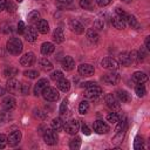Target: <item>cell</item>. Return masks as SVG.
<instances>
[{
    "label": "cell",
    "mask_w": 150,
    "mask_h": 150,
    "mask_svg": "<svg viewBox=\"0 0 150 150\" xmlns=\"http://www.w3.org/2000/svg\"><path fill=\"white\" fill-rule=\"evenodd\" d=\"M6 47H7V50L12 55H19L22 52L23 45H22V41L19 38H9L7 40Z\"/></svg>",
    "instance_id": "6da1fadb"
},
{
    "label": "cell",
    "mask_w": 150,
    "mask_h": 150,
    "mask_svg": "<svg viewBox=\"0 0 150 150\" xmlns=\"http://www.w3.org/2000/svg\"><path fill=\"white\" fill-rule=\"evenodd\" d=\"M137 59V52H135V50H132L131 53H129V52H123V53H121L120 55H118V63L120 64H122V66H125V67H128V66H130L135 60Z\"/></svg>",
    "instance_id": "7a4b0ae2"
},
{
    "label": "cell",
    "mask_w": 150,
    "mask_h": 150,
    "mask_svg": "<svg viewBox=\"0 0 150 150\" xmlns=\"http://www.w3.org/2000/svg\"><path fill=\"white\" fill-rule=\"evenodd\" d=\"M41 94H42L43 98H45L46 101H48V102H55V101H57L59 97H60L59 91L56 90V88H53V87H49V86H47V87L42 90Z\"/></svg>",
    "instance_id": "3957f363"
},
{
    "label": "cell",
    "mask_w": 150,
    "mask_h": 150,
    "mask_svg": "<svg viewBox=\"0 0 150 150\" xmlns=\"http://www.w3.org/2000/svg\"><path fill=\"white\" fill-rule=\"evenodd\" d=\"M102 95V88L98 87V86H91L89 88H86V91H84V96L88 100H91V101H96L98 97H101Z\"/></svg>",
    "instance_id": "277c9868"
},
{
    "label": "cell",
    "mask_w": 150,
    "mask_h": 150,
    "mask_svg": "<svg viewBox=\"0 0 150 150\" xmlns=\"http://www.w3.org/2000/svg\"><path fill=\"white\" fill-rule=\"evenodd\" d=\"M101 80H102L103 83H105V84H108V86H114V84H117V83L120 82V75H118V73L111 70L110 73L104 74V75L101 77Z\"/></svg>",
    "instance_id": "5b68a950"
},
{
    "label": "cell",
    "mask_w": 150,
    "mask_h": 150,
    "mask_svg": "<svg viewBox=\"0 0 150 150\" xmlns=\"http://www.w3.org/2000/svg\"><path fill=\"white\" fill-rule=\"evenodd\" d=\"M43 141L48 145L56 144L57 143V134H56V130H54L53 128L52 129H46L45 132H43Z\"/></svg>",
    "instance_id": "8992f818"
},
{
    "label": "cell",
    "mask_w": 150,
    "mask_h": 150,
    "mask_svg": "<svg viewBox=\"0 0 150 150\" xmlns=\"http://www.w3.org/2000/svg\"><path fill=\"white\" fill-rule=\"evenodd\" d=\"M64 131L69 135H76V132L79 131L80 129V122L77 120H70L68 121L67 123H64V127H63Z\"/></svg>",
    "instance_id": "52a82bcc"
},
{
    "label": "cell",
    "mask_w": 150,
    "mask_h": 150,
    "mask_svg": "<svg viewBox=\"0 0 150 150\" xmlns=\"http://www.w3.org/2000/svg\"><path fill=\"white\" fill-rule=\"evenodd\" d=\"M35 61H36V57H35V54L33 52H27L20 57V64L25 66V67L33 66L35 63Z\"/></svg>",
    "instance_id": "ba28073f"
},
{
    "label": "cell",
    "mask_w": 150,
    "mask_h": 150,
    "mask_svg": "<svg viewBox=\"0 0 150 150\" xmlns=\"http://www.w3.org/2000/svg\"><path fill=\"white\" fill-rule=\"evenodd\" d=\"M104 101H105L108 108H110L111 110H117L121 107V103H120L118 98L114 94H107L105 97H104Z\"/></svg>",
    "instance_id": "9c48e42d"
},
{
    "label": "cell",
    "mask_w": 150,
    "mask_h": 150,
    "mask_svg": "<svg viewBox=\"0 0 150 150\" xmlns=\"http://www.w3.org/2000/svg\"><path fill=\"white\" fill-rule=\"evenodd\" d=\"M101 66L102 68L108 70H116L118 68V62L112 57H104L101 61Z\"/></svg>",
    "instance_id": "30bf717a"
},
{
    "label": "cell",
    "mask_w": 150,
    "mask_h": 150,
    "mask_svg": "<svg viewBox=\"0 0 150 150\" xmlns=\"http://www.w3.org/2000/svg\"><path fill=\"white\" fill-rule=\"evenodd\" d=\"M93 129H94L95 132L102 135V134H107L109 131V125L105 122H103L101 120H97L93 123Z\"/></svg>",
    "instance_id": "8fae6325"
},
{
    "label": "cell",
    "mask_w": 150,
    "mask_h": 150,
    "mask_svg": "<svg viewBox=\"0 0 150 150\" xmlns=\"http://www.w3.org/2000/svg\"><path fill=\"white\" fill-rule=\"evenodd\" d=\"M68 26H69L70 30H71L73 33H75V34H82V33L84 32L83 25H82L77 19H70Z\"/></svg>",
    "instance_id": "7c38bea8"
},
{
    "label": "cell",
    "mask_w": 150,
    "mask_h": 150,
    "mask_svg": "<svg viewBox=\"0 0 150 150\" xmlns=\"http://www.w3.org/2000/svg\"><path fill=\"white\" fill-rule=\"evenodd\" d=\"M21 141V131L19 130H14L9 134V136L7 137V144H9V146H15L20 143Z\"/></svg>",
    "instance_id": "4fadbf2b"
},
{
    "label": "cell",
    "mask_w": 150,
    "mask_h": 150,
    "mask_svg": "<svg viewBox=\"0 0 150 150\" xmlns=\"http://www.w3.org/2000/svg\"><path fill=\"white\" fill-rule=\"evenodd\" d=\"M77 70L83 76H91L94 74V71H95V68H94V66H91L89 63H82V64L79 66Z\"/></svg>",
    "instance_id": "5bb4252c"
},
{
    "label": "cell",
    "mask_w": 150,
    "mask_h": 150,
    "mask_svg": "<svg viewBox=\"0 0 150 150\" xmlns=\"http://www.w3.org/2000/svg\"><path fill=\"white\" fill-rule=\"evenodd\" d=\"M25 38L28 42H34L38 38V30L36 28H34L33 26H29V27H26L25 29Z\"/></svg>",
    "instance_id": "9a60e30c"
},
{
    "label": "cell",
    "mask_w": 150,
    "mask_h": 150,
    "mask_svg": "<svg viewBox=\"0 0 150 150\" xmlns=\"http://www.w3.org/2000/svg\"><path fill=\"white\" fill-rule=\"evenodd\" d=\"M1 105H2L4 110H6V111H11V110H13V109L15 108V105H16V101H15L14 97H12V96H7V97H5V98L2 100Z\"/></svg>",
    "instance_id": "2e32d148"
},
{
    "label": "cell",
    "mask_w": 150,
    "mask_h": 150,
    "mask_svg": "<svg viewBox=\"0 0 150 150\" xmlns=\"http://www.w3.org/2000/svg\"><path fill=\"white\" fill-rule=\"evenodd\" d=\"M61 66L66 71H70L75 67V61H74V59L71 56H64L62 59V61H61Z\"/></svg>",
    "instance_id": "e0dca14e"
},
{
    "label": "cell",
    "mask_w": 150,
    "mask_h": 150,
    "mask_svg": "<svg viewBox=\"0 0 150 150\" xmlns=\"http://www.w3.org/2000/svg\"><path fill=\"white\" fill-rule=\"evenodd\" d=\"M131 79H132V81H134L135 83H137V84H143L144 82L148 81V75H146L145 73H143V71H135V73L132 74V76H131Z\"/></svg>",
    "instance_id": "ac0fdd59"
},
{
    "label": "cell",
    "mask_w": 150,
    "mask_h": 150,
    "mask_svg": "<svg viewBox=\"0 0 150 150\" xmlns=\"http://www.w3.org/2000/svg\"><path fill=\"white\" fill-rule=\"evenodd\" d=\"M48 84H49V82H48L47 79H40V80L38 81V83L35 84V87H34V95L39 96V95L42 93V90H43Z\"/></svg>",
    "instance_id": "d6986e66"
},
{
    "label": "cell",
    "mask_w": 150,
    "mask_h": 150,
    "mask_svg": "<svg viewBox=\"0 0 150 150\" xmlns=\"http://www.w3.org/2000/svg\"><path fill=\"white\" fill-rule=\"evenodd\" d=\"M111 23H112V26L115 27V28H117V29H124L125 28V21L121 18V16H118L117 14H115V15H112L111 16Z\"/></svg>",
    "instance_id": "ffe728a7"
},
{
    "label": "cell",
    "mask_w": 150,
    "mask_h": 150,
    "mask_svg": "<svg viewBox=\"0 0 150 150\" xmlns=\"http://www.w3.org/2000/svg\"><path fill=\"white\" fill-rule=\"evenodd\" d=\"M36 30L41 34H47L49 32V25L47 22V20H43V19H40L36 23Z\"/></svg>",
    "instance_id": "44dd1931"
},
{
    "label": "cell",
    "mask_w": 150,
    "mask_h": 150,
    "mask_svg": "<svg viewBox=\"0 0 150 150\" xmlns=\"http://www.w3.org/2000/svg\"><path fill=\"white\" fill-rule=\"evenodd\" d=\"M19 89H20V83L18 82V80H15L14 77L8 79V81H7V90L9 93H16V91H19Z\"/></svg>",
    "instance_id": "7402d4cb"
},
{
    "label": "cell",
    "mask_w": 150,
    "mask_h": 150,
    "mask_svg": "<svg viewBox=\"0 0 150 150\" xmlns=\"http://www.w3.org/2000/svg\"><path fill=\"white\" fill-rule=\"evenodd\" d=\"M116 97L118 98L120 102H123V103H129L131 101V96L128 91L123 90V89H120L116 91Z\"/></svg>",
    "instance_id": "603a6c76"
},
{
    "label": "cell",
    "mask_w": 150,
    "mask_h": 150,
    "mask_svg": "<svg viewBox=\"0 0 150 150\" xmlns=\"http://www.w3.org/2000/svg\"><path fill=\"white\" fill-rule=\"evenodd\" d=\"M53 40L56 43H62L64 41V34H63V29L62 27H57L55 28L54 33H53Z\"/></svg>",
    "instance_id": "cb8c5ba5"
},
{
    "label": "cell",
    "mask_w": 150,
    "mask_h": 150,
    "mask_svg": "<svg viewBox=\"0 0 150 150\" xmlns=\"http://www.w3.org/2000/svg\"><path fill=\"white\" fill-rule=\"evenodd\" d=\"M56 87H57V88H59L61 91L66 93V91H68V90L70 89V82H69L67 79L62 77L61 80L56 81Z\"/></svg>",
    "instance_id": "d4e9b609"
},
{
    "label": "cell",
    "mask_w": 150,
    "mask_h": 150,
    "mask_svg": "<svg viewBox=\"0 0 150 150\" xmlns=\"http://www.w3.org/2000/svg\"><path fill=\"white\" fill-rule=\"evenodd\" d=\"M55 50V47L52 42H43L41 45V53L43 55H50Z\"/></svg>",
    "instance_id": "484cf974"
},
{
    "label": "cell",
    "mask_w": 150,
    "mask_h": 150,
    "mask_svg": "<svg viewBox=\"0 0 150 150\" xmlns=\"http://www.w3.org/2000/svg\"><path fill=\"white\" fill-rule=\"evenodd\" d=\"M39 66L43 71H49V70L53 69V63L46 57H42V59L39 60Z\"/></svg>",
    "instance_id": "4316f807"
},
{
    "label": "cell",
    "mask_w": 150,
    "mask_h": 150,
    "mask_svg": "<svg viewBox=\"0 0 150 150\" xmlns=\"http://www.w3.org/2000/svg\"><path fill=\"white\" fill-rule=\"evenodd\" d=\"M87 38H88V40L91 42V43H97L98 42V39H100V35H98V33L95 30V29H88L87 30Z\"/></svg>",
    "instance_id": "83f0119b"
},
{
    "label": "cell",
    "mask_w": 150,
    "mask_h": 150,
    "mask_svg": "<svg viewBox=\"0 0 150 150\" xmlns=\"http://www.w3.org/2000/svg\"><path fill=\"white\" fill-rule=\"evenodd\" d=\"M18 73H19V70H18L15 67H12V66H7V67L4 69V76H5V77H8V79L14 77Z\"/></svg>",
    "instance_id": "f1b7e54d"
},
{
    "label": "cell",
    "mask_w": 150,
    "mask_h": 150,
    "mask_svg": "<svg viewBox=\"0 0 150 150\" xmlns=\"http://www.w3.org/2000/svg\"><path fill=\"white\" fill-rule=\"evenodd\" d=\"M63 127H64V122L60 118V117H56L52 121V128L56 131H61L63 130Z\"/></svg>",
    "instance_id": "f546056e"
},
{
    "label": "cell",
    "mask_w": 150,
    "mask_h": 150,
    "mask_svg": "<svg viewBox=\"0 0 150 150\" xmlns=\"http://www.w3.org/2000/svg\"><path fill=\"white\" fill-rule=\"evenodd\" d=\"M125 23H128L131 28H135V29H138V28H139V23H138L137 19H136L134 15L128 14V18H127V20H125Z\"/></svg>",
    "instance_id": "4dcf8cb0"
},
{
    "label": "cell",
    "mask_w": 150,
    "mask_h": 150,
    "mask_svg": "<svg viewBox=\"0 0 150 150\" xmlns=\"http://www.w3.org/2000/svg\"><path fill=\"white\" fill-rule=\"evenodd\" d=\"M40 13L38 11H32L29 14H28V21L30 23H36L39 20H40Z\"/></svg>",
    "instance_id": "1f68e13d"
},
{
    "label": "cell",
    "mask_w": 150,
    "mask_h": 150,
    "mask_svg": "<svg viewBox=\"0 0 150 150\" xmlns=\"http://www.w3.org/2000/svg\"><path fill=\"white\" fill-rule=\"evenodd\" d=\"M80 146H81V138L80 137H74L73 139H70L69 148L71 150H77V149H80Z\"/></svg>",
    "instance_id": "d6a6232c"
},
{
    "label": "cell",
    "mask_w": 150,
    "mask_h": 150,
    "mask_svg": "<svg viewBox=\"0 0 150 150\" xmlns=\"http://www.w3.org/2000/svg\"><path fill=\"white\" fill-rule=\"evenodd\" d=\"M143 145H144V141L141 136H136L135 137V141H134V149L135 150H142L143 149Z\"/></svg>",
    "instance_id": "836d02e7"
},
{
    "label": "cell",
    "mask_w": 150,
    "mask_h": 150,
    "mask_svg": "<svg viewBox=\"0 0 150 150\" xmlns=\"http://www.w3.org/2000/svg\"><path fill=\"white\" fill-rule=\"evenodd\" d=\"M88 110H89V103H88V101H82L79 104V112L81 115H83V114H87Z\"/></svg>",
    "instance_id": "e575fe53"
},
{
    "label": "cell",
    "mask_w": 150,
    "mask_h": 150,
    "mask_svg": "<svg viewBox=\"0 0 150 150\" xmlns=\"http://www.w3.org/2000/svg\"><path fill=\"white\" fill-rule=\"evenodd\" d=\"M124 134H125V131H118V132H116V136L112 138V143L115 145H118L120 143H122V139L124 137Z\"/></svg>",
    "instance_id": "d590c367"
},
{
    "label": "cell",
    "mask_w": 150,
    "mask_h": 150,
    "mask_svg": "<svg viewBox=\"0 0 150 150\" xmlns=\"http://www.w3.org/2000/svg\"><path fill=\"white\" fill-rule=\"evenodd\" d=\"M80 6L83 9L90 11L93 9V0H80Z\"/></svg>",
    "instance_id": "8d00e7d4"
},
{
    "label": "cell",
    "mask_w": 150,
    "mask_h": 150,
    "mask_svg": "<svg viewBox=\"0 0 150 150\" xmlns=\"http://www.w3.org/2000/svg\"><path fill=\"white\" fill-rule=\"evenodd\" d=\"M135 91H136L138 97H143L146 94V89H145V87L143 84H137L136 88H135Z\"/></svg>",
    "instance_id": "74e56055"
},
{
    "label": "cell",
    "mask_w": 150,
    "mask_h": 150,
    "mask_svg": "<svg viewBox=\"0 0 150 150\" xmlns=\"http://www.w3.org/2000/svg\"><path fill=\"white\" fill-rule=\"evenodd\" d=\"M125 129H127V118L123 117V118H121V121L118 120V125L116 128V132H118V131H125Z\"/></svg>",
    "instance_id": "f35d334b"
},
{
    "label": "cell",
    "mask_w": 150,
    "mask_h": 150,
    "mask_svg": "<svg viewBox=\"0 0 150 150\" xmlns=\"http://www.w3.org/2000/svg\"><path fill=\"white\" fill-rule=\"evenodd\" d=\"M23 75L27 76L28 79H36L39 76V71L38 70H34V69H28V70H25L23 71Z\"/></svg>",
    "instance_id": "ab89813d"
},
{
    "label": "cell",
    "mask_w": 150,
    "mask_h": 150,
    "mask_svg": "<svg viewBox=\"0 0 150 150\" xmlns=\"http://www.w3.org/2000/svg\"><path fill=\"white\" fill-rule=\"evenodd\" d=\"M107 120H108V122H110V123H117L118 120H120V116H118L117 112H110V114L107 116Z\"/></svg>",
    "instance_id": "60d3db41"
},
{
    "label": "cell",
    "mask_w": 150,
    "mask_h": 150,
    "mask_svg": "<svg viewBox=\"0 0 150 150\" xmlns=\"http://www.w3.org/2000/svg\"><path fill=\"white\" fill-rule=\"evenodd\" d=\"M62 77H64V76H63V73L60 71V70H55V71H53V73L50 74V79H52L53 81H59V80H61Z\"/></svg>",
    "instance_id": "b9f144b4"
},
{
    "label": "cell",
    "mask_w": 150,
    "mask_h": 150,
    "mask_svg": "<svg viewBox=\"0 0 150 150\" xmlns=\"http://www.w3.org/2000/svg\"><path fill=\"white\" fill-rule=\"evenodd\" d=\"M29 88H30L29 83H21V84H20V89H19V91H20L22 95H27V94L29 93Z\"/></svg>",
    "instance_id": "7bdbcfd3"
},
{
    "label": "cell",
    "mask_w": 150,
    "mask_h": 150,
    "mask_svg": "<svg viewBox=\"0 0 150 150\" xmlns=\"http://www.w3.org/2000/svg\"><path fill=\"white\" fill-rule=\"evenodd\" d=\"M146 48L144 49V48H141L138 52H137V61H143L144 59H145V56H146Z\"/></svg>",
    "instance_id": "ee69618b"
},
{
    "label": "cell",
    "mask_w": 150,
    "mask_h": 150,
    "mask_svg": "<svg viewBox=\"0 0 150 150\" xmlns=\"http://www.w3.org/2000/svg\"><path fill=\"white\" fill-rule=\"evenodd\" d=\"M34 116L38 117V118H40V120H46L47 118V114L43 112V111H41V110H39V109H35L34 110Z\"/></svg>",
    "instance_id": "f6af8a7d"
},
{
    "label": "cell",
    "mask_w": 150,
    "mask_h": 150,
    "mask_svg": "<svg viewBox=\"0 0 150 150\" xmlns=\"http://www.w3.org/2000/svg\"><path fill=\"white\" fill-rule=\"evenodd\" d=\"M103 27H104V19L103 18H98L95 21V28L96 29H103Z\"/></svg>",
    "instance_id": "bcb514c9"
},
{
    "label": "cell",
    "mask_w": 150,
    "mask_h": 150,
    "mask_svg": "<svg viewBox=\"0 0 150 150\" xmlns=\"http://www.w3.org/2000/svg\"><path fill=\"white\" fill-rule=\"evenodd\" d=\"M67 108H68V101H67V100H63L62 103H61V105H60V114H61V115L66 114Z\"/></svg>",
    "instance_id": "7dc6e473"
},
{
    "label": "cell",
    "mask_w": 150,
    "mask_h": 150,
    "mask_svg": "<svg viewBox=\"0 0 150 150\" xmlns=\"http://www.w3.org/2000/svg\"><path fill=\"white\" fill-rule=\"evenodd\" d=\"M6 145H7V136L0 134V149H4Z\"/></svg>",
    "instance_id": "c3c4849f"
},
{
    "label": "cell",
    "mask_w": 150,
    "mask_h": 150,
    "mask_svg": "<svg viewBox=\"0 0 150 150\" xmlns=\"http://www.w3.org/2000/svg\"><path fill=\"white\" fill-rule=\"evenodd\" d=\"M6 8H7V12H15V9H16V6L12 2V1H9V0H7V4H6Z\"/></svg>",
    "instance_id": "681fc988"
},
{
    "label": "cell",
    "mask_w": 150,
    "mask_h": 150,
    "mask_svg": "<svg viewBox=\"0 0 150 150\" xmlns=\"http://www.w3.org/2000/svg\"><path fill=\"white\" fill-rule=\"evenodd\" d=\"M25 29H26V26H25V22L23 21H19V23H18V33L19 34H23L25 33Z\"/></svg>",
    "instance_id": "f907efd6"
},
{
    "label": "cell",
    "mask_w": 150,
    "mask_h": 150,
    "mask_svg": "<svg viewBox=\"0 0 150 150\" xmlns=\"http://www.w3.org/2000/svg\"><path fill=\"white\" fill-rule=\"evenodd\" d=\"M81 130H82V132H83L84 135H90V129L88 128V125H87L86 123H82V125H81Z\"/></svg>",
    "instance_id": "816d5d0a"
},
{
    "label": "cell",
    "mask_w": 150,
    "mask_h": 150,
    "mask_svg": "<svg viewBox=\"0 0 150 150\" xmlns=\"http://www.w3.org/2000/svg\"><path fill=\"white\" fill-rule=\"evenodd\" d=\"M110 1H111V0H96V4H97L100 7H104V6L109 5Z\"/></svg>",
    "instance_id": "f5cc1de1"
},
{
    "label": "cell",
    "mask_w": 150,
    "mask_h": 150,
    "mask_svg": "<svg viewBox=\"0 0 150 150\" xmlns=\"http://www.w3.org/2000/svg\"><path fill=\"white\" fill-rule=\"evenodd\" d=\"M56 2H57V4H60V5H62V6H66V5L71 4V2H73V0H56Z\"/></svg>",
    "instance_id": "db71d44e"
},
{
    "label": "cell",
    "mask_w": 150,
    "mask_h": 150,
    "mask_svg": "<svg viewBox=\"0 0 150 150\" xmlns=\"http://www.w3.org/2000/svg\"><path fill=\"white\" fill-rule=\"evenodd\" d=\"M96 83L95 82H84V83H82V86L81 87H83V88H89V87H91V86H95Z\"/></svg>",
    "instance_id": "11a10c76"
},
{
    "label": "cell",
    "mask_w": 150,
    "mask_h": 150,
    "mask_svg": "<svg viewBox=\"0 0 150 150\" xmlns=\"http://www.w3.org/2000/svg\"><path fill=\"white\" fill-rule=\"evenodd\" d=\"M6 4H7V0H0V12L6 8Z\"/></svg>",
    "instance_id": "9f6ffc18"
},
{
    "label": "cell",
    "mask_w": 150,
    "mask_h": 150,
    "mask_svg": "<svg viewBox=\"0 0 150 150\" xmlns=\"http://www.w3.org/2000/svg\"><path fill=\"white\" fill-rule=\"evenodd\" d=\"M145 48L149 50L150 49V36H146L145 38Z\"/></svg>",
    "instance_id": "6f0895ef"
},
{
    "label": "cell",
    "mask_w": 150,
    "mask_h": 150,
    "mask_svg": "<svg viewBox=\"0 0 150 150\" xmlns=\"http://www.w3.org/2000/svg\"><path fill=\"white\" fill-rule=\"evenodd\" d=\"M4 94H5V89H4V88H1V87H0V96H2V95H4Z\"/></svg>",
    "instance_id": "680465c9"
},
{
    "label": "cell",
    "mask_w": 150,
    "mask_h": 150,
    "mask_svg": "<svg viewBox=\"0 0 150 150\" xmlns=\"http://www.w3.org/2000/svg\"><path fill=\"white\" fill-rule=\"evenodd\" d=\"M122 1H124V2H130L131 0H122Z\"/></svg>",
    "instance_id": "91938a15"
},
{
    "label": "cell",
    "mask_w": 150,
    "mask_h": 150,
    "mask_svg": "<svg viewBox=\"0 0 150 150\" xmlns=\"http://www.w3.org/2000/svg\"><path fill=\"white\" fill-rule=\"evenodd\" d=\"M23 0H16V2H22Z\"/></svg>",
    "instance_id": "94428289"
}]
</instances>
